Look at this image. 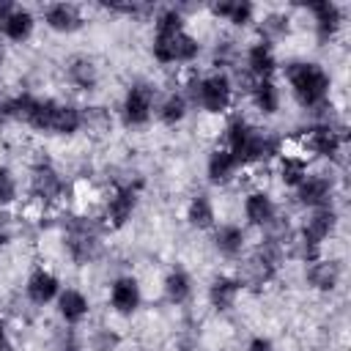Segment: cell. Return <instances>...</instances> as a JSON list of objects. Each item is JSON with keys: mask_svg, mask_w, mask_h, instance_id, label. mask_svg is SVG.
<instances>
[{"mask_svg": "<svg viewBox=\"0 0 351 351\" xmlns=\"http://www.w3.org/2000/svg\"><path fill=\"white\" fill-rule=\"evenodd\" d=\"M200 55V41L186 30V19L181 8L170 5L154 16V38L151 58L159 66H189Z\"/></svg>", "mask_w": 351, "mask_h": 351, "instance_id": "6da1fadb", "label": "cell"}, {"mask_svg": "<svg viewBox=\"0 0 351 351\" xmlns=\"http://www.w3.org/2000/svg\"><path fill=\"white\" fill-rule=\"evenodd\" d=\"M222 148L239 162V167H252V165H266L274 162L282 154L280 137L252 126L247 118L233 115L225 123L222 132Z\"/></svg>", "mask_w": 351, "mask_h": 351, "instance_id": "7a4b0ae2", "label": "cell"}, {"mask_svg": "<svg viewBox=\"0 0 351 351\" xmlns=\"http://www.w3.org/2000/svg\"><path fill=\"white\" fill-rule=\"evenodd\" d=\"M282 77L288 82V90L293 101L302 110H318L326 104L332 90L329 71L315 60H291L282 66Z\"/></svg>", "mask_w": 351, "mask_h": 351, "instance_id": "3957f363", "label": "cell"}, {"mask_svg": "<svg viewBox=\"0 0 351 351\" xmlns=\"http://www.w3.org/2000/svg\"><path fill=\"white\" fill-rule=\"evenodd\" d=\"M186 99L189 104H197L208 115H225L233 104V80L225 69H214L208 74L195 77L186 85Z\"/></svg>", "mask_w": 351, "mask_h": 351, "instance_id": "277c9868", "label": "cell"}, {"mask_svg": "<svg viewBox=\"0 0 351 351\" xmlns=\"http://www.w3.org/2000/svg\"><path fill=\"white\" fill-rule=\"evenodd\" d=\"M154 110H156V88L151 82H132L123 90L118 115L126 129H143L151 123Z\"/></svg>", "mask_w": 351, "mask_h": 351, "instance_id": "5b68a950", "label": "cell"}, {"mask_svg": "<svg viewBox=\"0 0 351 351\" xmlns=\"http://www.w3.org/2000/svg\"><path fill=\"white\" fill-rule=\"evenodd\" d=\"M63 244H66V252H69V258L74 263H80V266L93 263L99 258V252H101V236H99L96 222H88L82 217L74 219L69 225V233H66Z\"/></svg>", "mask_w": 351, "mask_h": 351, "instance_id": "8992f818", "label": "cell"}, {"mask_svg": "<svg viewBox=\"0 0 351 351\" xmlns=\"http://www.w3.org/2000/svg\"><path fill=\"white\" fill-rule=\"evenodd\" d=\"M343 145H346L343 132H340L335 123H329V121L310 123V126L304 129V134H302V154L310 151V154L318 156V159H329V162L340 159Z\"/></svg>", "mask_w": 351, "mask_h": 351, "instance_id": "52a82bcc", "label": "cell"}, {"mask_svg": "<svg viewBox=\"0 0 351 351\" xmlns=\"http://www.w3.org/2000/svg\"><path fill=\"white\" fill-rule=\"evenodd\" d=\"M137 203H140V186L137 184H118L110 189L107 200H104V225L110 230H121L132 222L134 211H137Z\"/></svg>", "mask_w": 351, "mask_h": 351, "instance_id": "ba28073f", "label": "cell"}, {"mask_svg": "<svg viewBox=\"0 0 351 351\" xmlns=\"http://www.w3.org/2000/svg\"><path fill=\"white\" fill-rule=\"evenodd\" d=\"M36 30V16L27 5L0 0V36L11 44H25Z\"/></svg>", "mask_w": 351, "mask_h": 351, "instance_id": "9c48e42d", "label": "cell"}, {"mask_svg": "<svg viewBox=\"0 0 351 351\" xmlns=\"http://www.w3.org/2000/svg\"><path fill=\"white\" fill-rule=\"evenodd\" d=\"M27 192H30V197H36V200H41L44 206H49V203H58V200L63 197L66 181H63V176L55 170V165L38 162V165H33V170H30Z\"/></svg>", "mask_w": 351, "mask_h": 351, "instance_id": "30bf717a", "label": "cell"}, {"mask_svg": "<svg viewBox=\"0 0 351 351\" xmlns=\"http://www.w3.org/2000/svg\"><path fill=\"white\" fill-rule=\"evenodd\" d=\"M107 302H110V307H112L115 315H123V318L134 315V313L140 310V304H143V288H140L137 277H132V274L115 277V280L110 282V296H107Z\"/></svg>", "mask_w": 351, "mask_h": 351, "instance_id": "8fae6325", "label": "cell"}, {"mask_svg": "<svg viewBox=\"0 0 351 351\" xmlns=\"http://www.w3.org/2000/svg\"><path fill=\"white\" fill-rule=\"evenodd\" d=\"M296 195V203L304 206L307 211L310 208H324V206H332V195H335V181L332 176L326 173H307V178L293 189Z\"/></svg>", "mask_w": 351, "mask_h": 351, "instance_id": "7c38bea8", "label": "cell"}, {"mask_svg": "<svg viewBox=\"0 0 351 351\" xmlns=\"http://www.w3.org/2000/svg\"><path fill=\"white\" fill-rule=\"evenodd\" d=\"M277 69H280V60H277L274 44L258 38L244 49V71L250 74V80H274Z\"/></svg>", "mask_w": 351, "mask_h": 351, "instance_id": "4fadbf2b", "label": "cell"}, {"mask_svg": "<svg viewBox=\"0 0 351 351\" xmlns=\"http://www.w3.org/2000/svg\"><path fill=\"white\" fill-rule=\"evenodd\" d=\"M60 288H63V285H60L58 274L49 271L47 266H36V269L27 274V280H25V296H27V302L36 304V307L55 304Z\"/></svg>", "mask_w": 351, "mask_h": 351, "instance_id": "5bb4252c", "label": "cell"}, {"mask_svg": "<svg viewBox=\"0 0 351 351\" xmlns=\"http://www.w3.org/2000/svg\"><path fill=\"white\" fill-rule=\"evenodd\" d=\"M241 211H244V219H247L250 228L269 230V228L277 225V203H274V197H271L266 189H252V192H247Z\"/></svg>", "mask_w": 351, "mask_h": 351, "instance_id": "9a60e30c", "label": "cell"}, {"mask_svg": "<svg viewBox=\"0 0 351 351\" xmlns=\"http://www.w3.org/2000/svg\"><path fill=\"white\" fill-rule=\"evenodd\" d=\"M41 16H44V25L52 33H63V36L77 33L85 25L82 8L77 3H49V5H44Z\"/></svg>", "mask_w": 351, "mask_h": 351, "instance_id": "2e32d148", "label": "cell"}, {"mask_svg": "<svg viewBox=\"0 0 351 351\" xmlns=\"http://www.w3.org/2000/svg\"><path fill=\"white\" fill-rule=\"evenodd\" d=\"M307 11L313 14V27H315L318 41H332L340 33V27H343V8L335 0L310 3Z\"/></svg>", "mask_w": 351, "mask_h": 351, "instance_id": "e0dca14e", "label": "cell"}, {"mask_svg": "<svg viewBox=\"0 0 351 351\" xmlns=\"http://www.w3.org/2000/svg\"><path fill=\"white\" fill-rule=\"evenodd\" d=\"M241 291H244V280L241 277H236V274H217L208 282V304L214 310L225 313V310L236 307Z\"/></svg>", "mask_w": 351, "mask_h": 351, "instance_id": "ac0fdd59", "label": "cell"}, {"mask_svg": "<svg viewBox=\"0 0 351 351\" xmlns=\"http://www.w3.org/2000/svg\"><path fill=\"white\" fill-rule=\"evenodd\" d=\"M55 310L66 326H77L90 315V299L80 288H60L55 299Z\"/></svg>", "mask_w": 351, "mask_h": 351, "instance_id": "d6986e66", "label": "cell"}, {"mask_svg": "<svg viewBox=\"0 0 351 351\" xmlns=\"http://www.w3.org/2000/svg\"><path fill=\"white\" fill-rule=\"evenodd\" d=\"M211 241H214V250H217L222 258L233 261V258H239V255L244 252V247H247V228L239 225V222L214 225Z\"/></svg>", "mask_w": 351, "mask_h": 351, "instance_id": "ffe728a7", "label": "cell"}, {"mask_svg": "<svg viewBox=\"0 0 351 351\" xmlns=\"http://www.w3.org/2000/svg\"><path fill=\"white\" fill-rule=\"evenodd\" d=\"M239 170H241L239 162L222 145H217V148L208 151V156H206V181L211 186H228L236 178Z\"/></svg>", "mask_w": 351, "mask_h": 351, "instance_id": "44dd1931", "label": "cell"}, {"mask_svg": "<svg viewBox=\"0 0 351 351\" xmlns=\"http://www.w3.org/2000/svg\"><path fill=\"white\" fill-rule=\"evenodd\" d=\"M247 93H250L252 107H255L263 118L277 115V110H280V104H282V90H280L277 80H252L250 88H247Z\"/></svg>", "mask_w": 351, "mask_h": 351, "instance_id": "7402d4cb", "label": "cell"}, {"mask_svg": "<svg viewBox=\"0 0 351 351\" xmlns=\"http://www.w3.org/2000/svg\"><path fill=\"white\" fill-rule=\"evenodd\" d=\"M274 162H277V178L288 189H296L310 173V162L302 151H282Z\"/></svg>", "mask_w": 351, "mask_h": 351, "instance_id": "603a6c76", "label": "cell"}, {"mask_svg": "<svg viewBox=\"0 0 351 351\" xmlns=\"http://www.w3.org/2000/svg\"><path fill=\"white\" fill-rule=\"evenodd\" d=\"M156 121L162 126H178L186 115H189V99L184 90H167L162 99H156V110H154Z\"/></svg>", "mask_w": 351, "mask_h": 351, "instance_id": "cb8c5ba5", "label": "cell"}, {"mask_svg": "<svg viewBox=\"0 0 351 351\" xmlns=\"http://www.w3.org/2000/svg\"><path fill=\"white\" fill-rule=\"evenodd\" d=\"M184 217H186V225L195 228V230H214V225H217V206H214L211 195H206V192L192 195L189 203H186Z\"/></svg>", "mask_w": 351, "mask_h": 351, "instance_id": "d4e9b609", "label": "cell"}, {"mask_svg": "<svg viewBox=\"0 0 351 351\" xmlns=\"http://www.w3.org/2000/svg\"><path fill=\"white\" fill-rule=\"evenodd\" d=\"M214 19L230 22L233 27H247L250 22H255V5L250 0H219L208 5Z\"/></svg>", "mask_w": 351, "mask_h": 351, "instance_id": "484cf974", "label": "cell"}, {"mask_svg": "<svg viewBox=\"0 0 351 351\" xmlns=\"http://www.w3.org/2000/svg\"><path fill=\"white\" fill-rule=\"evenodd\" d=\"M99 66H96V60L93 58H88V55H74V58H69V63H66V80L77 88V90H93L96 85H99Z\"/></svg>", "mask_w": 351, "mask_h": 351, "instance_id": "4316f807", "label": "cell"}, {"mask_svg": "<svg viewBox=\"0 0 351 351\" xmlns=\"http://www.w3.org/2000/svg\"><path fill=\"white\" fill-rule=\"evenodd\" d=\"M304 280L315 291H335L337 282H340V266H337V261H329V258L321 255V258H315V261L307 263Z\"/></svg>", "mask_w": 351, "mask_h": 351, "instance_id": "83f0119b", "label": "cell"}, {"mask_svg": "<svg viewBox=\"0 0 351 351\" xmlns=\"http://www.w3.org/2000/svg\"><path fill=\"white\" fill-rule=\"evenodd\" d=\"M192 291H195V282H192V274L181 266H173L165 280H162V293L170 304H186L192 299Z\"/></svg>", "mask_w": 351, "mask_h": 351, "instance_id": "f1b7e54d", "label": "cell"}, {"mask_svg": "<svg viewBox=\"0 0 351 351\" xmlns=\"http://www.w3.org/2000/svg\"><path fill=\"white\" fill-rule=\"evenodd\" d=\"M16 197H19V181H16L14 170L0 165V208L16 203Z\"/></svg>", "mask_w": 351, "mask_h": 351, "instance_id": "f546056e", "label": "cell"}, {"mask_svg": "<svg viewBox=\"0 0 351 351\" xmlns=\"http://www.w3.org/2000/svg\"><path fill=\"white\" fill-rule=\"evenodd\" d=\"M288 33V19L285 16H277V14H271V16H266V19H261V41H274V38H280V36H285Z\"/></svg>", "mask_w": 351, "mask_h": 351, "instance_id": "4dcf8cb0", "label": "cell"}, {"mask_svg": "<svg viewBox=\"0 0 351 351\" xmlns=\"http://www.w3.org/2000/svg\"><path fill=\"white\" fill-rule=\"evenodd\" d=\"M90 346H93V351H112V348L118 346V335H112V332H99V335L90 340Z\"/></svg>", "mask_w": 351, "mask_h": 351, "instance_id": "1f68e13d", "label": "cell"}, {"mask_svg": "<svg viewBox=\"0 0 351 351\" xmlns=\"http://www.w3.org/2000/svg\"><path fill=\"white\" fill-rule=\"evenodd\" d=\"M247 351H277V346H274L271 337H266V335H255V337H250Z\"/></svg>", "mask_w": 351, "mask_h": 351, "instance_id": "d6a6232c", "label": "cell"}, {"mask_svg": "<svg viewBox=\"0 0 351 351\" xmlns=\"http://www.w3.org/2000/svg\"><path fill=\"white\" fill-rule=\"evenodd\" d=\"M0 351H11V340H8V329L0 321Z\"/></svg>", "mask_w": 351, "mask_h": 351, "instance_id": "836d02e7", "label": "cell"}, {"mask_svg": "<svg viewBox=\"0 0 351 351\" xmlns=\"http://www.w3.org/2000/svg\"><path fill=\"white\" fill-rule=\"evenodd\" d=\"M5 244H8V230H5L3 225H0V252L5 250Z\"/></svg>", "mask_w": 351, "mask_h": 351, "instance_id": "e575fe53", "label": "cell"}, {"mask_svg": "<svg viewBox=\"0 0 351 351\" xmlns=\"http://www.w3.org/2000/svg\"><path fill=\"white\" fill-rule=\"evenodd\" d=\"M3 63H5V49L0 47V69H3Z\"/></svg>", "mask_w": 351, "mask_h": 351, "instance_id": "d590c367", "label": "cell"}]
</instances>
